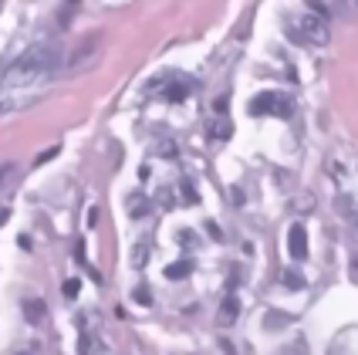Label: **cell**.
I'll return each mask as SVG.
<instances>
[{
	"mask_svg": "<svg viewBox=\"0 0 358 355\" xmlns=\"http://www.w3.org/2000/svg\"><path fill=\"white\" fill-rule=\"evenodd\" d=\"M55 61H58V48H48V44L31 48V51H27V55H20L10 68H3V71H0V85H7V88H24L27 81L48 75V71L55 68Z\"/></svg>",
	"mask_w": 358,
	"mask_h": 355,
	"instance_id": "obj_1",
	"label": "cell"
},
{
	"mask_svg": "<svg viewBox=\"0 0 358 355\" xmlns=\"http://www.w3.org/2000/svg\"><path fill=\"white\" fill-rule=\"evenodd\" d=\"M287 31H291V41H301V44H324L328 41V24L318 14H291Z\"/></svg>",
	"mask_w": 358,
	"mask_h": 355,
	"instance_id": "obj_2",
	"label": "cell"
},
{
	"mask_svg": "<svg viewBox=\"0 0 358 355\" xmlns=\"http://www.w3.org/2000/svg\"><path fill=\"white\" fill-rule=\"evenodd\" d=\"M291 254L298 257V260L308 254V234H304V227H301V223L291 227Z\"/></svg>",
	"mask_w": 358,
	"mask_h": 355,
	"instance_id": "obj_3",
	"label": "cell"
},
{
	"mask_svg": "<svg viewBox=\"0 0 358 355\" xmlns=\"http://www.w3.org/2000/svg\"><path fill=\"white\" fill-rule=\"evenodd\" d=\"M95 48H99V38H88V41H85V44L78 48V51L71 55V61H68V68H71V71H78V68H81V61L88 58V55H92Z\"/></svg>",
	"mask_w": 358,
	"mask_h": 355,
	"instance_id": "obj_4",
	"label": "cell"
},
{
	"mask_svg": "<svg viewBox=\"0 0 358 355\" xmlns=\"http://www.w3.org/2000/svg\"><path fill=\"white\" fill-rule=\"evenodd\" d=\"M237 312H240V301L234 295L223 301V308H220V315H217V321L220 325H234V318H237Z\"/></svg>",
	"mask_w": 358,
	"mask_h": 355,
	"instance_id": "obj_5",
	"label": "cell"
},
{
	"mask_svg": "<svg viewBox=\"0 0 358 355\" xmlns=\"http://www.w3.org/2000/svg\"><path fill=\"white\" fill-rule=\"evenodd\" d=\"M24 315L31 321H41L44 318V301H24Z\"/></svg>",
	"mask_w": 358,
	"mask_h": 355,
	"instance_id": "obj_6",
	"label": "cell"
},
{
	"mask_svg": "<svg viewBox=\"0 0 358 355\" xmlns=\"http://www.w3.org/2000/svg\"><path fill=\"white\" fill-rule=\"evenodd\" d=\"M14 169H17L14 162H3V166H0V186H3V183H7L10 176H14Z\"/></svg>",
	"mask_w": 358,
	"mask_h": 355,
	"instance_id": "obj_7",
	"label": "cell"
},
{
	"mask_svg": "<svg viewBox=\"0 0 358 355\" xmlns=\"http://www.w3.org/2000/svg\"><path fill=\"white\" fill-rule=\"evenodd\" d=\"M186 271H189V264H186V260H179V264H173L166 274H169V277H179V274H186Z\"/></svg>",
	"mask_w": 358,
	"mask_h": 355,
	"instance_id": "obj_8",
	"label": "cell"
},
{
	"mask_svg": "<svg viewBox=\"0 0 358 355\" xmlns=\"http://www.w3.org/2000/svg\"><path fill=\"white\" fill-rule=\"evenodd\" d=\"M291 318L287 315H267V328H278V325H287Z\"/></svg>",
	"mask_w": 358,
	"mask_h": 355,
	"instance_id": "obj_9",
	"label": "cell"
}]
</instances>
